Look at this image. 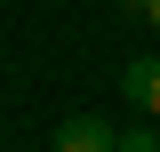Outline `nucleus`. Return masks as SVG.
Returning <instances> with one entry per match:
<instances>
[{"label":"nucleus","mask_w":160,"mask_h":152,"mask_svg":"<svg viewBox=\"0 0 160 152\" xmlns=\"http://www.w3.org/2000/svg\"><path fill=\"white\" fill-rule=\"evenodd\" d=\"M56 152H120V128L96 120V112H72V120L56 128Z\"/></svg>","instance_id":"1"},{"label":"nucleus","mask_w":160,"mask_h":152,"mask_svg":"<svg viewBox=\"0 0 160 152\" xmlns=\"http://www.w3.org/2000/svg\"><path fill=\"white\" fill-rule=\"evenodd\" d=\"M144 24H152V32H160V0H144Z\"/></svg>","instance_id":"3"},{"label":"nucleus","mask_w":160,"mask_h":152,"mask_svg":"<svg viewBox=\"0 0 160 152\" xmlns=\"http://www.w3.org/2000/svg\"><path fill=\"white\" fill-rule=\"evenodd\" d=\"M120 96H128L144 120H160V56H136V64H120Z\"/></svg>","instance_id":"2"}]
</instances>
